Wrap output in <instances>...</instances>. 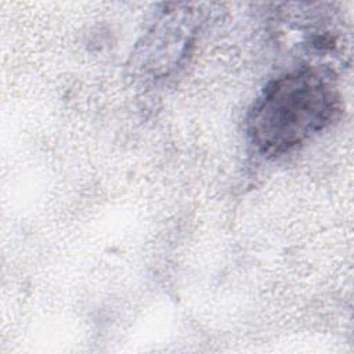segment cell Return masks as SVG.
<instances>
[{
	"label": "cell",
	"mask_w": 354,
	"mask_h": 354,
	"mask_svg": "<svg viewBox=\"0 0 354 354\" xmlns=\"http://www.w3.org/2000/svg\"><path fill=\"white\" fill-rule=\"evenodd\" d=\"M340 112L333 71L303 64L270 80L246 116V137L256 153L278 158L324 131Z\"/></svg>",
	"instance_id": "6da1fadb"
},
{
	"label": "cell",
	"mask_w": 354,
	"mask_h": 354,
	"mask_svg": "<svg viewBox=\"0 0 354 354\" xmlns=\"http://www.w3.org/2000/svg\"><path fill=\"white\" fill-rule=\"evenodd\" d=\"M202 21V10L192 4H165L137 43L131 68L152 79L170 75L191 53Z\"/></svg>",
	"instance_id": "7a4b0ae2"
}]
</instances>
